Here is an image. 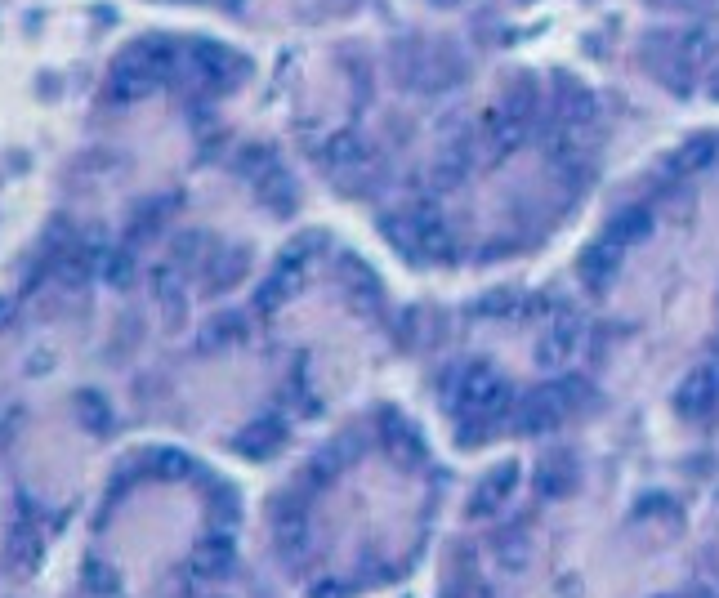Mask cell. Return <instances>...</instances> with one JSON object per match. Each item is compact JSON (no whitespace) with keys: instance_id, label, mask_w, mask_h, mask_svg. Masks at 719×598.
Instances as JSON below:
<instances>
[{"instance_id":"obj_5","label":"cell","mask_w":719,"mask_h":598,"mask_svg":"<svg viewBox=\"0 0 719 598\" xmlns=\"http://www.w3.org/2000/svg\"><path fill=\"white\" fill-rule=\"evenodd\" d=\"M581 340H586V322H581V317H559V322L550 326V335L541 340V349H536V362H545V366L568 362Z\"/></svg>"},{"instance_id":"obj_3","label":"cell","mask_w":719,"mask_h":598,"mask_svg":"<svg viewBox=\"0 0 719 598\" xmlns=\"http://www.w3.org/2000/svg\"><path fill=\"white\" fill-rule=\"evenodd\" d=\"M188 63H193L197 76L210 85H233L237 76H242V59L228 54L224 45H210V41H197L193 50H188Z\"/></svg>"},{"instance_id":"obj_14","label":"cell","mask_w":719,"mask_h":598,"mask_svg":"<svg viewBox=\"0 0 719 598\" xmlns=\"http://www.w3.org/2000/svg\"><path fill=\"white\" fill-rule=\"evenodd\" d=\"M228 563H233V549L219 545V540H206V545L193 554V572L197 576H224Z\"/></svg>"},{"instance_id":"obj_15","label":"cell","mask_w":719,"mask_h":598,"mask_svg":"<svg viewBox=\"0 0 719 598\" xmlns=\"http://www.w3.org/2000/svg\"><path fill=\"white\" fill-rule=\"evenodd\" d=\"M322 157H327L331 166H353V161L367 157V148H362V143L353 139V134H331L327 148H322Z\"/></svg>"},{"instance_id":"obj_6","label":"cell","mask_w":719,"mask_h":598,"mask_svg":"<svg viewBox=\"0 0 719 598\" xmlns=\"http://www.w3.org/2000/svg\"><path fill=\"white\" fill-rule=\"evenodd\" d=\"M648 233H653V210L626 206L608 228H603V241H608L612 250H621V246H635V241H644Z\"/></svg>"},{"instance_id":"obj_16","label":"cell","mask_w":719,"mask_h":598,"mask_svg":"<svg viewBox=\"0 0 719 598\" xmlns=\"http://www.w3.org/2000/svg\"><path fill=\"white\" fill-rule=\"evenodd\" d=\"M85 585H90V590H99V594H117V572H112L108 563H90L85 567Z\"/></svg>"},{"instance_id":"obj_13","label":"cell","mask_w":719,"mask_h":598,"mask_svg":"<svg viewBox=\"0 0 719 598\" xmlns=\"http://www.w3.org/2000/svg\"><path fill=\"white\" fill-rule=\"evenodd\" d=\"M715 54H719V32L711 23L693 27V32L679 41V59L684 63H706V59H715Z\"/></svg>"},{"instance_id":"obj_21","label":"cell","mask_w":719,"mask_h":598,"mask_svg":"<svg viewBox=\"0 0 719 598\" xmlns=\"http://www.w3.org/2000/svg\"><path fill=\"white\" fill-rule=\"evenodd\" d=\"M438 5H460V0H438Z\"/></svg>"},{"instance_id":"obj_10","label":"cell","mask_w":719,"mask_h":598,"mask_svg":"<svg viewBox=\"0 0 719 598\" xmlns=\"http://www.w3.org/2000/svg\"><path fill=\"white\" fill-rule=\"evenodd\" d=\"M5 558L18 567V572H32L36 563H41V532L27 523H18L14 532L5 536Z\"/></svg>"},{"instance_id":"obj_7","label":"cell","mask_w":719,"mask_h":598,"mask_svg":"<svg viewBox=\"0 0 719 598\" xmlns=\"http://www.w3.org/2000/svg\"><path fill=\"white\" fill-rule=\"evenodd\" d=\"M282 438H286V424L277 420V416H264V420L246 424V429L237 433V451H246L251 460H264L268 451L282 447Z\"/></svg>"},{"instance_id":"obj_4","label":"cell","mask_w":719,"mask_h":598,"mask_svg":"<svg viewBox=\"0 0 719 598\" xmlns=\"http://www.w3.org/2000/svg\"><path fill=\"white\" fill-rule=\"evenodd\" d=\"M715 402H719V371H715V366H702V371H693L684 384H679V393H675V407L684 411L688 420L706 416Z\"/></svg>"},{"instance_id":"obj_12","label":"cell","mask_w":719,"mask_h":598,"mask_svg":"<svg viewBox=\"0 0 719 598\" xmlns=\"http://www.w3.org/2000/svg\"><path fill=\"white\" fill-rule=\"evenodd\" d=\"M510 487H514V469H496V474L478 487V496L469 500V514H492V509H501Z\"/></svg>"},{"instance_id":"obj_20","label":"cell","mask_w":719,"mask_h":598,"mask_svg":"<svg viewBox=\"0 0 719 598\" xmlns=\"http://www.w3.org/2000/svg\"><path fill=\"white\" fill-rule=\"evenodd\" d=\"M157 469H161V474H170V478H179V474H188V460L175 456V451H161V456H157Z\"/></svg>"},{"instance_id":"obj_17","label":"cell","mask_w":719,"mask_h":598,"mask_svg":"<svg viewBox=\"0 0 719 598\" xmlns=\"http://www.w3.org/2000/svg\"><path fill=\"white\" fill-rule=\"evenodd\" d=\"M76 407L85 411V424H90V429H103V420H108V407H103L94 393H81V398H76Z\"/></svg>"},{"instance_id":"obj_8","label":"cell","mask_w":719,"mask_h":598,"mask_svg":"<svg viewBox=\"0 0 719 598\" xmlns=\"http://www.w3.org/2000/svg\"><path fill=\"white\" fill-rule=\"evenodd\" d=\"M617 259H621V250H612L608 241H599V246H590L586 255L577 259V273L586 277L590 291H603V286L617 277Z\"/></svg>"},{"instance_id":"obj_18","label":"cell","mask_w":719,"mask_h":598,"mask_svg":"<svg viewBox=\"0 0 719 598\" xmlns=\"http://www.w3.org/2000/svg\"><path fill=\"white\" fill-rule=\"evenodd\" d=\"M460 175H465V157H447V161H438V183H443V188L460 183Z\"/></svg>"},{"instance_id":"obj_1","label":"cell","mask_w":719,"mask_h":598,"mask_svg":"<svg viewBox=\"0 0 719 598\" xmlns=\"http://www.w3.org/2000/svg\"><path fill=\"white\" fill-rule=\"evenodd\" d=\"M452 402L460 416H496L510 402V380L492 366H465L460 384H452Z\"/></svg>"},{"instance_id":"obj_11","label":"cell","mask_w":719,"mask_h":598,"mask_svg":"<svg viewBox=\"0 0 719 598\" xmlns=\"http://www.w3.org/2000/svg\"><path fill=\"white\" fill-rule=\"evenodd\" d=\"M719 161V139L715 134H697V139H688L684 148L675 152V166L684 170V175H697V170H711Z\"/></svg>"},{"instance_id":"obj_9","label":"cell","mask_w":719,"mask_h":598,"mask_svg":"<svg viewBox=\"0 0 719 598\" xmlns=\"http://www.w3.org/2000/svg\"><path fill=\"white\" fill-rule=\"evenodd\" d=\"M572 482H577V465L568 460V451H554V456H545L541 469H536V487H541L545 496H568Z\"/></svg>"},{"instance_id":"obj_2","label":"cell","mask_w":719,"mask_h":598,"mask_svg":"<svg viewBox=\"0 0 719 598\" xmlns=\"http://www.w3.org/2000/svg\"><path fill=\"white\" fill-rule=\"evenodd\" d=\"M581 398H586V384H581V380L545 384V389H536L532 398L523 402L519 420H523V429H527V433H536V429H554V424L568 416V411L577 407Z\"/></svg>"},{"instance_id":"obj_19","label":"cell","mask_w":719,"mask_h":598,"mask_svg":"<svg viewBox=\"0 0 719 598\" xmlns=\"http://www.w3.org/2000/svg\"><path fill=\"white\" fill-rule=\"evenodd\" d=\"M103 273H108V282L126 286V282H130V255H121V250H117V255L108 259V268H103Z\"/></svg>"}]
</instances>
